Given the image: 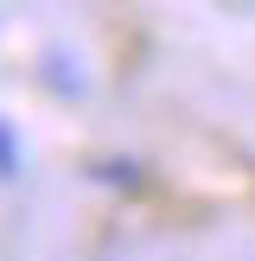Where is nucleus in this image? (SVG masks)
Wrapping results in <instances>:
<instances>
[{"instance_id": "nucleus-1", "label": "nucleus", "mask_w": 255, "mask_h": 261, "mask_svg": "<svg viewBox=\"0 0 255 261\" xmlns=\"http://www.w3.org/2000/svg\"><path fill=\"white\" fill-rule=\"evenodd\" d=\"M26 172V147H19V127L0 115V185H13V178Z\"/></svg>"}, {"instance_id": "nucleus-2", "label": "nucleus", "mask_w": 255, "mask_h": 261, "mask_svg": "<svg viewBox=\"0 0 255 261\" xmlns=\"http://www.w3.org/2000/svg\"><path fill=\"white\" fill-rule=\"evenodd\" d=\"M45 83L58 89V96H83V70H76L64 51H45Z\"/></svg>"}, {"instance_id": "nucleus-3", "label": "nucleus", "mask_w": 255, "mask_h": 261, "mask_svg": "<svg viewBox=\"0 0 255 261\" xmlns=\"http://www.w3.org/2000/svg\"><path fill=\"white\" fill-rule=\"evenodd\" d=\"M102 185H140V160H96Z\"/></svg>"}]
</instances>
